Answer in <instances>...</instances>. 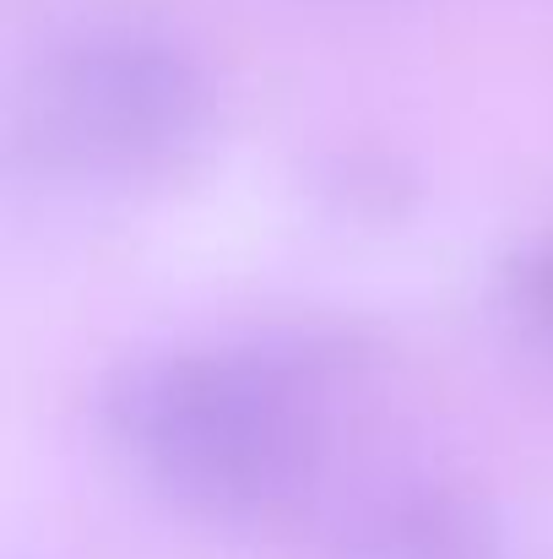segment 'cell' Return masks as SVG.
Here are the masks:
<instances>
[{"mask_svg": "<svg viewBox=\"0 0 553 559\" xmlns=\"http://www.w3.org/2000/svg\"><path fill=\"white\" fill-rule=\"evenodd\" d=\"M109 429L201 516H261L315 467V413L293 370L239 354H169L109 385Z\"/></svg>", "mask_w": 553, "mask_h": 559, "instance_id": "obj_1", "label": "cell"}, {"mask_svg": "<svg viewBox=\"0 0 553 559\" xmlns=\"http://www.w3.org/2000/svg\"><path fill=\"white\" fill-rule=\"evenodd\" d=\"M44 126L98 175H158L206 126V76L158 33L109 27L71 44L44 76Z\"/></svg>", "mask_w": 553, "mask_h": 559, "instance_id": "obj_2", "label": "cell"}, {"mask_svg": "<svg viewBox=\"0 0 553 559\" xmlns=\"http://www.w3.org/2000/svg\"><path fill=\"white\" fill-rule=\"evenodd\" d=\"M337 559H500V527L461 489H407L374 506Z\"/></svg>", "mask_w": 553, "mask_h": 559, "instance_id": "obj_3", "label": "cell"}, {"mask_svg": "<svg viewBox=\"0 0 553 559\" xmlns=\"http://www.w3.org/2000/svg\"><path fill=\"white\" fill-rule=\"evenodd\" d=\"M510 310L521 316L532 337H543L553 348V234L532 239L510 261Z\"/></svg>", "mask_w": 553, "mask_h": 559, "instance_id": "obj_4", "label": "cell"}]
</instances>
